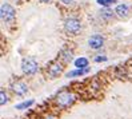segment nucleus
Segmentation results:
<instances>
[{"label": "nucleus", "mask_w": 132, "mask_h": 119, "mask_svg": "<svg viewBox=\"0 0 132 119\" xmlns=\"http://www.w3.org/2000/svg\"><path fill=\"white\" fill-rule=\"evenodd\" d=\"M75 100H76V96H75L71 91H67V90L60 91L56 96H55L56 106H57L59 108H63V110L71 107L73 103H75Z\"/></svg>", "instance_id": "obj_1"}, {"label": "nucleus", "mask_w": 132, "mask_h": 119, "mask_svg": "<svg viewBox=\"0 0 132 119\" xmlns=\"http://www.w3.org/2000/svg\"><path fill=\"white\" fill-rule=\"evenodd\" d=\"M64 29L67 34L77 35L81 29V23L77 18H68L64 20Z\"/></svg>", "instance_id": "obj_2"}, {"label": "nucleus", "mask_w": 132, "mask_h": 119, "mask_svg": "<svg viewBox=\"0 0 132 119\" xmlns=\"http://www.w3.org/2000/svg\"><path fill=\"white\" fill-rule=\"evenodd\" d=\"M39 70V64L34 58H26L21 62V71L26 75H35Z\"/></svg>", "instance_id": "obj_3"}, {"label": "nucleus", "mask_w": 132, "mask_h": 119, "mask_svg": "<svg viewBox=\"0 0 132 119\" xmlns=\"http://www.w3.org/2000/svg\"><path fill=\"white\" fill-rule=\"evenodd\" d=\"M0 16H2L3 21L12 23L15 20V16H16V12H15L12 5H10L8 3H3L2 7H0Z\"/></svg>", "instance_id": "obj_4"}, {"label": "nucleus", "mask_w": 132, "mask_h": 119, "mask_svg": "<svg viewBox=\"0 0 132 119\" xmlns=\"http://www.w3.org/2000/svg\"><path fill=\"white\" fill-rule=\"evenodd\" d=\"M63 70H64L63 63L59 62V59H57V60H52L50 64H48L47 72H48V75H50L52 79H55V78H57L61 72H63Z\"/></svg>", "instance_id": "obj_5"}, {"label": "nucleus", "mask_w": 132, "mask_h": 119, "mask_svg": "<svg viewBox=\"0 0 132 119\" xmlns=\"http://www.w3.org/2000/svg\"><path fill=\"white\" fill-rule=\"evenodd\" d=\"M11 88H12V91L16 94V95H19V96H23V95H26L28 92V86L24 82H21V80L15 82L11 86Z\"/></svg>", "instance_id": "obj_6"}, {"label": "nucleus", "mask_w": 132, "mask_h": 119, "mask_svg": "<svg viewBox=\"0 0 132 119\" xmlns=\"http://www.w3.org/2000/svg\"><path fill=\"white\" fill-rule=\"evenodd\" d=\"M103 44H104V39H103V36H100V35H94V36H91L88 39V46L91 47L92 50L102 48Z\"/></svg>", "instance_id": "obj_7"}, {"label": "nucleus", "mask_w": 132, "mask_h": 119, "mask_svg": "<svg viewBox=\"0 0 132 119\" xmlns=\"http://www.w3.org/2000/svg\"><path fill=\"white\" fill-rule=\"evenodd\" d=\"M59 59L61 63H69L72 60V51L68 47H63L59 52Z\"/></svg>", "instance_id": "obj_8"}, {"label": "nucleus", "mask_w": 132, "mask_h": 119, "mask_svg": "<svg viewBox=\"0 0 132 119\" xmlns=\"http://www.w3.org/2000/svg\"><path fill=\"white\" fill-rule=\"evenodd\" d=\"M115 13L118 15L120 19H126V18L128 16V13H129L128 5H126V4H119L118 7H116V10H115Z\"/></svg>", "instance_id": "obj_9"}, {"label": "nucleus", "mask_w": 132, "mask_h": 119, "mask_svg": "<svg viewBox=\"0 0 132 119\" xmlns=\"http://www.w3.org/2000/svg\"><path fill=\"white\" fill-rule=\"evenodd\" d=\"M89 71V68H76L73 71H69L67 74V78H72V76H81V75H85Z\"/></svg>", "instance_id": "obj_10"}, {"label": "nucleus", "mask_w": 132, "mask_h": 119, "mask_svg": "<svg viewBox=\"0 0 132 119\" xmlns=\"http://www.w3.org/2000/svg\"><path fill=\"white\" fill-rule=\"evenodd\" d=\"M75 67L76 68H87L88 67V59H85V58H77L75 60Z\"/></svg>", "instance_id": "obj_11"}, {"label": "nucleus", "mask_w": 132, "mask_h": 119, "mask_svg": "<svg viewBox=\"0 0 132 119\" xmlns=\"http://www.w3.org/2000/svg\"><path fill=\"white\" fill-rule=\"evenodd\" d=\"M35 103V100L34 99H29V100H24V102H21V103H19V105L16 106V108L18 110H26V108H29L31 106H32Z\"/></svg>", "instance_id": "obj_12"}, {"label": "nucleus", "mask_w": 132, "mask_h": 119, "mask_svg": "<svg viewBox=\"0 0 132 119\" xmlns=\"http://www.w3.org/2000/svg\"><path fill=\"white\" fill-rule=\"evenodd\" d=\"M97 2V4L99 5H102V7H110V5H112L113 3H116V0H96Z\"/></svg>", "instance_id": "obj_13"}, {"label": "nucleus", "mask_w": 132, "mask_h": 119, "mask_svg": "<svg viewBox=\"0 0 132 119\" xmlns=\"http://www.w3.org/2000/svg\"><path fill=\"white\" fill-rule=\"evenodd\" d=\"M0 96H2V100H0V105L4 106L5 103L8 102V96H7V94H5V91H4V90L0 91Z\"/></svg>", "instance_id": "obj_14"}, {"label": "nucleus", "mask_w": 132, "mask_h": 119, "mask_svg": "<svg viewBox=\"0 0 132 119\" xmlns=\"http://www.w3.org/2000/svg\"><path fill=\"white\" fill-rule=\"evenodd\" d=\"M102 16H103V18H108V19H110V18H112V16H113V13H112L111 11H108V10H104V11H102Z\"/></svg>", "instance_id": "obj_15"}, {"label": "nucleus", "mask_w": 132, "mask_h": 119, "mask_svg": "<svg viewBox=\"0 0 132 119\" xmlns=\"http://www.w3.org/2000/svg\"><path fill=\"white\" fill-rule=\"evenodd\" d=\"M107 60V56H104V55H97V56L95 58V62H105Z\"/></svg>", "instance_id": "obj_16"}, {"label": "nucleus", "mask_w": 132, "mask_h": 119, "mask_svg": "<svg viewBox=\"0 0 132 119\" xmlns=\"http://www.w3.org/2000/svg\"><path fill=\"white\" fill-rule=\"evenodd\" d=\"M60 2L63 3V4H65V5H68V4H71L73 0H60Z\"/></svg>", "instance_id": "obj_17"}, {"label": "nucleus", "mask_w": 132, "mask_h": 119, "mask_svg": "<svg viewBox=\"0 0 132 119\" xmlns=\"http://www.w3.org/2000/svg\"><path fill=\"white\" fill-rule=\"evenodd\" d=\"M43 119H57L56 116H53V115H47V116H44Z\"/></svg>", "instance_id": "obj_18"}, {"label": "nucleus", "mask_w": 132, "mask_h": 119, "mask_svg": "<svg viewBox=\"0 0 132 119\" xmlns=\"http://www.w3.org/2000/svg\"><path fill=\"white\" fill-rule=\"evenodd\" d=\"M40 2H42V3H48L50 0H40Z\"/></svg>", "instance_id": "obj_19"}]
</instances>
